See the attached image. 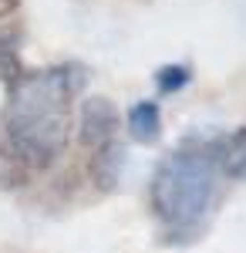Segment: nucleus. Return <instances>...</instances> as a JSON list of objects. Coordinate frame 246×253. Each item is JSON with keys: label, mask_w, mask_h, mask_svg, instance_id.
Segmentation results:
<instances>
[{"label": "nucleus", "mask_w": 246, "mask_h": 253, "mask_svg": "<svg viewBox=\"0 0 246 253\" xmlns=\"http://www.w3.org/2000/svg\"><path fill=\"white\" fill-rule=\"evenodd\" d=\"M162 132V112L155 101H135L128 112V135L138 145H152Z\"/></svg>", "instance_id": "423d86ee"}, {"label": "nucleus", "mask_w": 246, "mask_h": 253, "mask_svg": "<svg viewBox=\"0 0 246 253\" xmlns=\"http://www.w3.org/2000/svg\"><path fill=\"white\" fill-rule=\"evenodd\" d=\"M216 196V166L206 149L172 152L152 179V206L169 230H196Z\"/></svg>", "instance_id": "f03ea898"}, {"label": "nucleus", "mask_w": 246, "mask_h": 253, "mask_svg": "<svg viewBox=\"0 0 246 253\" xmlns=\"http://www.w3.org/2000/svg\"><path fill=\"white\" fill-rule=\"evenodd\" d=\"M88 71L81 64H57L44 71H27L17 88H10L3 138L24 169H47L71 138V101L84 88Z\"/></svg>", "instance_id": "f257e3e1"}, {"label": "nucleus", "mask_w": 246, "mask_h": 253, "mask_svg": "<svg viewBox=\"0 0 246 253\" xmlns=\"http://www.w3.org/2000/svg\"><path fill=\"white\" fill-rule=\"evenodd\" d=\"M17 7H20V0H0V24L10 17V14H14Z\"/></svg>", "instance_id": "9d476101"}, {"label": "nucleus", "mask_w": 246, "mask_h": 253, "mask_svg": "<svg viewBox=\"0 0 246 253\" xmlns=\"http://www.w3.org/2000/svg\"><path fill=\"white\" fill-rule=\"evenodd\" d=\"M122 169H125V145L108 142V145L95 149V156H91V179H95L98 189H115L118 179H122Z\"/></svg>", "instance_id": "39448f33"}, {"label": "nucleus", "mask_w": 246, "mask_h": 253, "mask_svg": "<svg viewBox=\"0 0 246 253\" xmlns=\"http://www.w3.org/2000/svg\"><path fill=\"white\" fill-rule=\"evenodd\" d=\"M24 75H27V68L20 61L17 47H0V81L7 84V91L17 88L20 81H24Z\"/></svg>", "instance_id": "6e6552de"}, {"label": "nucleus", "mask_w": 246, "mask_h": 253, "mask_svg": "<svg viewBox=\"0 0 246 253\" xmlns=\"http://www.w3.org/2000/svg\"><path fill=\"white\" fill-rule=\"evenodd\" d=\"M20 179H24V162L14 156L10 142L3 138V145H0V186H17Z\"/></svg>", "instance_id": "1a4fd4ad"}, {"label": "nucleus", "mask_w": 246, "mask_h": 253, "mask_svg": "<svg viewBox=\"0 0 246 253\" xmlns=\"http://www.w3.org/2000/svg\"><path fill=\"white\" fill-rule=\"evenodd\" d=\"M118 132V105L105 95H91L81 101V112H78V142L84 149H101L115 142Z\"/></svg>", "instance_id": "7ed1b4c3"}, {"label": "nucleus", "mask_w": 246, "mask_h": 253, "mask_svg": "<svg viewBox=\"0 0 246 253\" xmlns=\"http://www.w3.org/2000/svg\"><path fill=\"white\" fill-rule=\"evenodd\" d=\"M206 156L219 172L246 179V128H233L229 135H216L206 145Z\"/></svg>", "instance_id": "20e7f679"}, {"label": "nucleus", "mask_w": 246, "mask_h": 253, "mask_svg": "<svg viewBox=\"0 0 246 253\" xmlns=\"http://www.w3.org/2000/svg\"><path fill=\"white\" fill-rule=\"evenodd\" d=\"M189 81H192V71L186 68V64H165V68H159V71H155V88H159L162 95L182 91Z\"/></svg>", "instance_id": "0eeeda50"}]
</instances>
